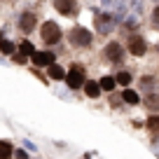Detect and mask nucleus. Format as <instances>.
I'll return each mask as SVG.
<instances>
[{
  "label": "nucleus",
  "instance_id": "nucleus-1",
  "mask_svg": "<svg viewBox=\"0 0 159 159\" xmlns=\"http://www.w3.org/2000/svg\"><path fill=\"white\" fill-rule=\"evenodd\" d=\"M38 30H40V40H42L45 47H54L63 40V30H61V26L56 24V21H49V19L42 21V24L38 26Z\"/></svg>",
  "mask_w": 159,
  "mask_h": 159
},
{
  "label": "nucleus",
  "instance_id": "nucleus-2",
  "mask_svg": "<svg viewBox=\"0 0 159 159\" xmlns=\"http://www.w3.org/2000/svg\"><path fill=\"white\" fill-rule=\"evenodd\" d=\"M68 42L75 47V49H89L94 45V33L87 30L84 26H73L68 30Z\"/></svg>",
  "mask_w": 159,
  "mask_h": 159
},
{
  "label": "nucleus",
  "instance_id": "nucleus-3",
  "mask_svg": "<svg viewBox=\"0 0 159 159\" xmlns=\"http://www.w3.org/2000/svg\"><path fill=\"white\" fill-rule=\"evenodd\" d=\"M63 82L68 84V89H73V91L82 89V84L87 82V70H84V66H82V63H70L68 70H66Z\"/></svg>",
  "mask_w": 159,
  "mask_h": 159
},
{
  "label": "nucleus",
  "instance_id": "nucleus-4",
  "mask_svg": "<svg viewBox=\"0 0 159 159\" xmlns=\"http://www.w3.org/2000/svg\"><path fill=\"white\" fill-rule=\"evenodd\" d=\"M124 56H126V49H124V45L122 42H117V40H110L108 45L103 47V59L108 61V63H122L124 61Z\"/></svg>",
  "mask_w": 159,
  "mask_h": 159
},
{
  "label": "nucleus",
  "instance_id": "nucleus-5",
  "mask_svg": "<svg viewBox=\"0 0 159 159\" xmlns=\"http://www.w3.org/2000/svg\"><path fill=\"white\" fill-rule=\"evenodd\" d=\"M126 52H129L131 56H136V59H140V56L148 54V40L143 38V35L134 33L126 38Z\"/></svg>",
  "mask_w": 159,
  "mask_h": 159
},
{
  "label": "nucleus",
  "instance_id": "nucleus-6",
  "mask_svg": "<svg viewBox=\"0 0 159 159\" xmlns=\"http://www.w3.org/2000/svg\"><path fill=\"white\" fill-rule=\"evenodd\" d=\"M19 30L24 35H30L33 30H38V26H40V21H38V12L35 10H24L21 12V16H19Z\"/></svg>",
  "mask_w": 159,
  "mask_h": 159
},
{
  "label": "nucleus",
  "instance_id": "nucleus-7",
  "mask_svg": "<svg viewBox=\"0 0 159 159\" xmlns=\"http://www.w3.org/2000/svg\"><path fill=\"white\" fill-rule=\"evenodd\" d=\"M54 12H59L61 16H77L80 14V2L77 0H54Z\"/></svg>",
  "mask_w": 159,
  "mask_h": 159
},
{
  "label": "nucleus",
  "instance_id": "nucleus-8",
  "mask_svg": "<svg viewBox=\"0 0 159 159\" xmlns=\"http://www.w3.org/2000/svg\"><path fill=\"white\" fill-rule=\"evenodd\" d=\"M28 61H33L35 68H47V66H52L56 61V56H54V52H49V49H42V52L35 49L33 54H30Z\"/></svg>",
  "mask_w": 159,
  "mask_h": 159
},
{
  "label": "nucleus",
  "instance_id": "nucleus-9",
  "mask_svg": "<svg viewBox=\"0 0 159 159\" xmlns=\"http://www.w3.org/2000/svg\"><path fill=\"white\" fill-rule=\"evenodd\" d=\"M94 28L98 30L101 35L112 33V16L105 14V12H96V14H94Z\"/></svg>",
  "mask_w": 159,
  "mask_h": 159
},
{
  "label": "nucleus",
  "instance_id": "nucleus-10",
  "mask_svg": "<svg viewBox=\"0 0 159 159\" xmlns=\"http://www.w3.org/2000/svg\"><path fill=\"white\" fill-rule=\"evenodd\" d=\"M45 70H47V80H54V82H61V80L66 77V68H63V66H59L56 61L52 66H47Z\"/></svg>",
  "mask_w": 159,
  "mask_h": 159
},
{
  "label": "nucleus",
  "instance_id": "nucleus-11",
  "mask_svg": "<svg viewBox=\"0 0 159 159\" xmlns=\"http://www.w3.org/2000/svg\"><path fill=\"white\" fill-rule=\"evenodd\" d=\"M82 89H84V94L89 96V98H98L101 96V87H98L96 80H87L84 84H82Z\"/></svg>",
  "mask_w": 159,
  "mask_h": 159
},
{
  "label": "nucleus",
  "instance_id": "nucleus-12",
  "mask_svg": "<svg viewBox=\"0 0 159 159\" xmlns=\"http://www.w3.org/2000/svg\"><path fill=\"white\" fill-rule=\"evenodd\" d=\"M122 101H124V103H129V105H138V103H140V96H138V91H136V89L124 87V89H122Z\"/></svg>",
  "mask_w": 159,
  "mask_h": 159
},
{
  "label": "nucleus",
  "instance_id": "nucleus-13",
  "mask_svg": "<svg viewBox=\"0 0 159 159\" xmlns=\"http://www.w3.org/2000/svg\"><path fill=\"white\" fill-rule=\"evenodd\" d=\"M143 105L150 110V112H159V94H152V91H150V94L143 98Z\"/></svg>",
  "mask_w": 159,
  "mask_h": 159
},
{
  "label": "nucleus",
  "instance_id": "nucleus-14",
  "mask_svg": "<svg viewBox=\"0 0 159 159\" xmlns=\"http://www.w3.org/2000/svg\"><path fill=\"white\" fill-rule=\"evenodd\" d=\"M14 52H16V42L14 40H7V38L0 40V54L2 56H12Z\"/></svg>",
  "mask_w": 159,
  "mask_h": 159
},
{
  "label": "nucleus",
  "instance_id": "nucleus-15",
  "mask_svg": "<svg viewBox=\"0 0 159 159\" xmlns=\"http://www.w3.org/2000/svg\"><path fill=\"white\" fill-rule=\"evenodd\" d=\"M98 87H101V91H115V87H117V82H115V77L112 75H103V77L98 80Z\"/></svg>",
  "mask_w": 159,
  "mask_h": 159
},
{
  "label": "nucleus",
  "instance_id": "nucleus-16",
  "mask_svg": "<svg viewBox=\"0 0 159 159\" xmlns=\"http://www.w3.org/2000/svg\"><path fill=\"white\" fill-rule=\"evenodd\" d=\"M16 52H19V54H24L26 59H30V54L35 52V45L30 42V40H21L19 45H16Z\"/></svg>",
  "mask_w": 159,
  "mask_h": 159
},
{
  "label": "nucleus",
  "instance_id": "nucleus-17",
  "mask_svg": "<svg viewBox=\"0 0 159 159\" xmlns=\"http://www.w3.org/2000/svg\"><path fill=\"white\" fill-rule=\"evenodd\" d=\"M131 80H134V77H131L129 70H119V73L115 75V82H117V87H129V84H131Z\"/></svg>",
  "mask_w": 159,
  "mask_h": 159
},
{
  "label": "nucleus",
  "instance_id": "nucleus-18",
  "mask_svg": "<svg viewBox=\"0 0 159 159\" xmlns=\"http://www.w3.org/2000/svg\"><path fill=\"white\" fill-rule=\"evenodd\" d=\"M145 124H148V131L152 136H159V115H150Z\"/></svg>",
  "mask_w": 159,
  "mask_h": 159
},
{
  "label": "nucleus",
  "instance_id": "nucleus-19",
  "mask_svg": "<svg viewBox=\"0 0 159 159\" xmlns=\"http://www.w3.org/2000/svg\"><path fill=\"white\" fill-rule=\"evenodd\" d=\"M12 154H14V148H12V143H7V140H0V159H12Z\"/></svg>",
  "mask_w": 159,
  "mask_h": 159
},
{
  "label": "nucleus",
  "instance_id": "nucleus-20",
  "mask_svg": "<svg viewBox=\"0 0 159 159\" xmlns=\"http://www.w3.org/2000/svg\"><path fill=\"white\" fill-rule=\"evenodd\" d=\"M138 84H140V89H145V91L150 94V91H152V87H154V77H152V75H143Z\"/></svg>",
  "mask_w": 159,
  "mask_h": 159
},
{
  "label": "nucleus",
  "instance_id": "nucleus-21",
  "mask_svg": "<svg viewBox=\"0 0 159 159\" xmlns=\"http://www.w3.org/2000/svg\"><path fill=\"white\" fill-rule=\"evenodd\" d=\"M119 103H124V101H122V94L110 91V105H112V108H119Z\"/></svg>",
  "mask_w": 159,
  "mask_h": 159
},
{
  "label": "nucleus",
  "instance_id": "nucleus-22",
  "mask_svg": "<svg viewBox=\"0 0 159 159\" xmlns=\"http://www.w3.org/2000/svg\"><path fill=\"white\" fill-rule=\"evenodd\" d=\"M152 26H154V28H159V5L152 10Z\"/></svg>",
  "mask_w": 159,
  "mask_h": 159
},
{
  "label": "nucleus",
  "instance_id": "nucleus-23",
  "mask_svg": "<svg viewBox=\"0 0 159 159\" xmlns=\"http://www.w3.org/2000/svg\"><path fill=\"white\" fill-rule=\"evenodd\" d=\"M14 154H16V159H28V154H26V152H24V150H16V152H14Z\"/></svg>",
  "mask_w": 159,
  "mask_h": 159
},
{
  "label": "nucleus",
  "instance_id": "nucleus-24",
  "mask_svg": "<svg viewBox=\"0 0 159 159\" xmlns=\"http://www.w3.org/2000/svg\"><path fill=\"white\" fill-rule=\"evenodd\" d=\"M2 38H5V35H2V30H0V40H2Z\"/></svg>",
  "mask_w": 159,
  "mask_h": 159
},
{
  "label": "nucleus",
  "instance_id": "nucleus-25",
  "mask_svg": "<svg viewBox=\"0 0 159 159\" xmlns=\"http://www.w3.org/2000/svg\"><path fill=\"white\" fill-rule=\"evenodd\" d=\"M157 54H159V42H157Z\"/></svg>",
  "mask_w": 159,
  "mask_h": 159
},
{
  "label": "nucleus",
  "instance_id": "nucleus-26",
  "mask_svg": "<svg viewBox=\"0 0 159 159\" xmlns=\"http://www.w3.org/2000/svg\"><path fill=\"white\" fill-rule=\"evenodd\" d=\"M12 2H16V0H12Z\"/></svg>",
  "mask_w": 159,
  "mask_h": 159
}]
</instances>
